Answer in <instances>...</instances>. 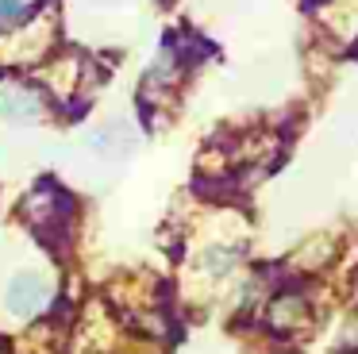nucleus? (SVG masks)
I'll return each instance as SVG.
<instances>
[{
    "label": "nucleus",
    "instance_id": "nucleus-1",
    "mask_svg": "<svg viewBox=\"0 0 358 354\" xmlns=\"http://www.w3.org/2000/svg\"><path fill=\"white\" fill-rule=\"evenodd\" d=\"M50 297V281L43 274H35V269H27V274H16L8 281V292H4V304H8L12 316H20V320H27V316H35L43 304H47Z\"/></svg>",
    "mask_w": 358,
    "mask_h": 354
},
{
    "label": "nucleus",
    "instance_id": "nucleus-6",
    "mask_svg": "<svg viewBox=\"0 0 358 354\" xmlns=\"http://www.w3.org/2000/svg\"><path fill=\"white\" fill-rule=\"evenodd\" d=\"M96 4H116V0H96Z\"/></svg>",
    "mask_w": 358,
    "mask_h": 354
},
{
    "label": "nucleus",
    "instance_id": "nucleus-3",
    "mask_svg": "<svg viewBox=\"0 0 358 354\" xmlns=\"http://www.w3.org/2000/svg\"><path fill=\"white\" fill-rule=\"evenodd\" d=\"M243 258V250L235 243H216V246H208V250H204V269H208V274H231V266L235 262Z\"/></svg>",
    "mask_w": 358,
    "mask_h": 354
},
{
    "label": "nucleus",
    "instance_id": "nucleus-2",
    "mask_svg": "<svg viewBox=\"0 0 358 354\" xmlns=\"http://www.w3.org/2000/svg\"><path fill=\"white\" fill-rule=\"evenodd\" d=\"M0 115L8 123H35L43 115V104L31 89L12 85V89H0Z\"/></svg>",
    "mask_w": 358,
    "mask_h": 354
},
{
    "label": "nucleus",
    "instance_id": "nucleus-4",
    "mask_svg": "<svg viewBox=\"0 0 358 354\" xmlns=\"http://www.w3.org/2000/svg\"><path fill=\"white\" fill-rule=\"evenodd\" d=\"M273 327H293L296 320H304V300L301 297H278L270 308Z\"/></svg>",
    "mask_w": 358,
    "mask_h": 354
},
{
    "label": "nucleus",
    "instance_id": "nucleus-5",
    "mask_svg": "<svg viewBox=\"0 0 358 354\" xmlns=\"http://www.w3.org/2000/svg\"><path fill=\"white\" fill-rule=\"evenodd\" d=\"M24 15V0H0V20H20Z\"/></svg>",
    "mask_w": 358,
    "mask_h": 354
}]
</instances>
